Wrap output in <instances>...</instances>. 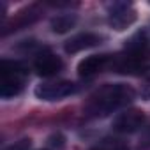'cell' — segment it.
I'll return each mask as SVG.
<instances>
[{"label": "cell", "mask_w": 150, "mask_h": 150, "mask_svg": "<svg viewBox=\"0 0 150 150\" xmlns=\"http://www.w3.org/2000/svg\"><path fill=\"white\" fill-rule=\"evenodd\" d=\"M9 150H30V139L16 141L14 145H11V146H9Z\"/></svg>", "instance_id": "10"}, {"label": "cell", "mask_w": 150, "mask_h": 150, "mask_svg": "<svg viewBox=\"0 0 150 150\" xmlns=\"http://www.w3.org/2000/svg\"><path fill=\"white\" fill-rule=\"evenodd\" d=\"M103 37L97 35V34H92V32H83V34H78V35H72L67 42H65V51L67 53H78V51H83V50H88V48H94L97 44H101Z\"/></svg>", "instance_id": "7"}, {"label": "cell", "mask_w": 150, "mask_h": 150, "mask_svg": "<svg viewBox=\"0 0 150 150\" xmlns=\"http://www.w3.org/2000/svg\"><path fill=\"white\" fill-rule=\"evenodd\" d=\"M143 124H145V113L141 110L131 108L117 115V118L113 120V129L122 134H131V132L139 131Z\"/></svg>", "instance_id": "5"}, {"label": "cell", "mask_w": 150, "mask_h": 150, "mask_svg": "<svg viewBox=\"0 0 150 150\" xmlns=\"http://www.w3.org/2000/svg\"><path fill=\"white\" fill-rule=\"evenodd\" d=\"M64 67V62L60 57L53 55V53H41L35 62H34V69L37 71L39 76L42 78H51V76H57V74L62 71Z\"/></svg>", "instance_id": "6"}, {"label": "cell", "mask_w": 150, "mask_h": 150, "mask_svg": "<svg viewBox=\"0 0 150 150\" xmlns=\"http://www.w3.org/2000/svg\"><path fill=\"white\" fill-rule=\"evenodd\" d=\"M35 96L42 101H60L76 92V85L67 80H58V81H46L35 87Z\"/></svg>", "instance_id": "3"}, {"label": "cell", "mask_w": 150, "mask_h": 150, "mask_svg": "<svg viewBox=\"0 0 150 150\" xmlns=\"http://www.w3.org/2000/svg\"><path fill=\"white\" fill-rule=\"evenodd\" d=\"M139 143H141L143 146H150V127H146V129L141 132V136H139Z\"/></svg>", "instance_id": "11"}, {"label": "cell", "mask_w": 150, "mask_h": 150, "mask_svg": "<svg viewBox=\"0 0 150 150\" xmlns=\"http://www.w3.org/2000/svg\"><path fill=\"white\" fill-rule=\"evenodd\" d=\"M110 57L108 55H90L87 58H83L78 64V74L83 78H90L94 74L101 72L108 64H110Z\"/></svg>", "instance_id": "8"}, {"label": "cell", "mask_w": 150, "mask_h": 150, "mask_svg": "<svg viewBox=\"0 0 150 150\" xmlns=\"http://www.w3.org/2000/svg\"><path fill=\"white\" fill-rule=\"evenodd\" d=\"M136 21V11L129 2H113L108 6V23L115 30H125Z\"/></svg>", "instance_id": "4"}, {"label": "cell", "mask_w": 150, "mask_h": 150, "mask_svg": "<svg viewBox=\"0 0 150 150\" xmlns=\"http://www.w3.org/2000/svg\"><path fill=\"white\" fill-rule=\"evenodd\" d=\"M76 25V16L74 14H58L51 20V30L55 34H65Z\"/></svg>", "instance_id": "9"}, {"label": "cell", "mask_w": 150, "mask_h": 150, "mask_svg": "<svg viewBox=\"0 0 150 150\" xmlns=\"http://www.w3.org/2000/svg\"><path fill=\"white\" fill-rule=\"evenodd\" d=\"M141 94H143V97H145V99H148V101H150V83H148V85H145V88H143V92H141Z\"/></svg>", "instance_id": "12"}, {"label": "cell", "mask_w": 150, "mask_h": 150, "mask_svg": "<svg viewBox=\"0 0 150 150\" xmlns=\"http://www.w3.org/2000/svg\"><path fill=\"white\" fill-rule=\"evenodd\" d=\"M27 81V69L14 60H2L0 64V96L4 99L18 96Z\"/></svg>", "instance_id": "2"}, {"label": "cell", "mask_w": 150, "mask_h": 150, "mask_svg": "<svg viewBox=\"0 0 150 150\" xmlns=\"http://www.w3.org/2000/svg\"><path fill=\"white\" fill-rule=\"evenodd\" d=\"M134 97L136 92L132 87L124 83H110L92 94L85 110L90 117H106L118 108L127 106Z\"/></svg>", "instance_id": "1"}]
</instances>
